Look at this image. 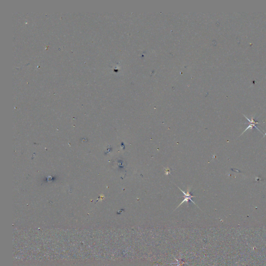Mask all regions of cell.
I'll return each instance as SVG.
<instances>
[{
	"label": "cell",
	"mask_w": 266,
	"mask_h": 266,
	"mask_svg": "<svg viewBox=\"0 0 266 266\" xmlns=\"http://www.w3.org/2000/svg\"><path fill=\"white\" fill-rule=\"evenodd\" d=\"M179 189H180V190L181 191H182V192H183V194H184V200H183V201H182V202H181V203L179 205V206H178L177 208H178V207L180 206L181 205V204H182L183 203H184V202H186V203H188V202H189V201H191L195 205H196V204L194 201H193L192 200V199H191L192 198H194V197H195V196L191 195V194H190V188H188V189H187V193H186V192H184V191H183L181 189H180V188H179Z\"/></svg>",
	"instance_id": "1"
}]
</instances>
